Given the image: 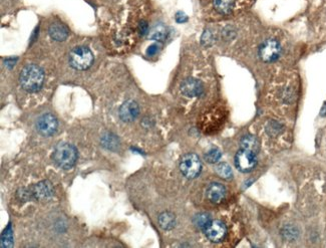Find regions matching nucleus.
<instances>
[{
	"label": "nucleus",
	"mask_w": 326,
	"mask_h": 248,
	"mask_svg": "<svg viewBox=\"0 0 326 248\" xmlns=\"http://www.w3.org/2000/svg\"><path fill=\"white\" fill-rule=\"evenodd\" d=\"M43 81H44L43 70L35 65L26 66L21 70L19 76V82L21 86L26 92L29 93H34L39 91L43 84Z\"/></svg>",
	"instance_id": "1"
},
{
	"label": "nucleus",
	"mask_w": 326,
	"mask_h": 248,
	"mask_svg": "<svg viewBox=\"0 0 326 248\" xmlns=\"http://www.w3.org/2000/svg\"><path fill=\"white\" fill-rule=\"evenodd\" d=\"M53 161L64 169H69L76 164L78 159L77 149L68 143H59L52 154Z\"/></svg>",
	"instance_id": "2"
},
{
	"label": "nucleus",
	"mask_w": 326,
	"mask_h": 248,
	"mask_svg": "<svg viewBox=\"0 0 326 248\" xmlns=\"http://www.w3.org/2000/svg\"><path fill=\"white\" fill-rule=\"evenodd\" d=\"M68 61L73 68L84 70L93 65L94 54L85 47H78L70 51Z\"/></svg>",
	"instance_id": "3"
},
{
	"label": "nucleus",
	"mask_w": 326,
	"mask_h": 248,
	"mask_svg": "<svg viewBox=\"0 0 326 248\" xmlns=\"http://www.w3.org/2000/svg\"><path fill=\"white\" fill-rule=\"evenodd\" d=\"M180 169L185 177L194 179L201 172L202 163L196 154L189 153L183 156L180 163Z\"/></svg>",
	"instance_id": "4"
},
{
	"label": "nucleus",
	"mask_w": 326,
	"mask_h": 248,
	"mask_svg": "<svg viewBox=\"0 0 326 248\" xmlns=\"http://www.w3.org/2000/svg\"><path fill=\"white\" fill-rule=\"evenodd\" d=\"M281 53V47L279 42L275 39H267L264 41L260 49L259 55L261 60L265 63L275 62Z\"/></svg>",
	"instance_id": "5"
},
{
	"label": "nucleus",
	"mask_w": 326,
	"mask_h": 248,
	"mask_svg": "<svg viewBox=\"0 0 326 248\" xmlns=\"http://www.w3.org/2000/svg\"><path fill=\"white\" fill-rule=\"evenodd\" d=\"M235 165L241 172L247 173L252 171L256 166L255 154L244 149L240 150L235 156Z\"/></svg>",
	"instance_id": "6"
},
{
	"label": "nucleus",
	"mask_w": 326,
	"mask_h": 248,
	"mask_svg": "<svg viewBox=\"0 0 326 248\" xmlns=\"http://www.w3.org/2000/svg\"><path fill=\"white\" fill-rule=\"evenodd\" d=\"M205 234L212 242H221L226 236V226L219 220H212L204 230Z\"/></svg>",
	"instance_id": "7"
},
{
	"label": "nucleus",
	"mask_w": 326,
	"mask_h": 248,
	"mask_svg": "<svg viewBox=\"0 0 326 248\" xmlns=\"http://www.w3.org/2000/svg\"><path fill=\"white\" fill-rule=\"evenodd\" d=\"M37 130L43 136L52 135L57 128V121L51 114L42 115L36 124Z\"/></svg>",
	"instance_id": "8"
},
{
	"label": "nucleus",
	"mask_w": 326,
	"mask_h": 248,
	"mask_svg": "<svg viewBox=\"0 0 326 248\" xmlns=\"http://www.w3.org/2000/svg\"><path fill=\"white\" fill-rule=\"evenodd\" d=\"M32 199H48L53 195V188L49 181H41L34 186L28 188Z\"/></svg>",
	"instance_id": "9"
},
{
	"label": "nucleus",
	"mask_w": 326,
	"mask_h": 248,
	"mask_svg": "<svg viewBox=\"0 0 326 248\" xmlns=\"http://www.w3.org/2000/svg\"><path fill=\"white\" fill-rule=\"evenodd\" d=\"M203 84L200 81L196 79H187L185 80L181 84V92L184 96L188 98H194L199 97L203 93Z\"/></svg>",
	"instance_id": "10"
},
{
	"label": "nucleus",
	"mask_w": 326,
	"mask_h": 248,
	"mask_svg": "<svg viewBox=\"0 0 326 248\" xmlns=\"http://www.w3.org/2000/svg\"><path fill=\"white\" fill-rule=\"evenodd\" d=\"M139 106L134 100H127L120 109V116L124 122L130 123L134 121L139 116Z\"/></svg>",
	"instance_id": "11"
},
{
	"label": "nucleus",
	"mask_w": 326,
	"mask_h": 248,
	"mask_svg": "<svg viewBox=\"0 0 326 248\" xmlns=\"http://www.w3.org/2000/svg\"><path fill=\"white\" fill-rule=\"evenodd\" d=\"M225 195H226L225 187L219 183L211 184L208 188V190H207V197H208L209 201L215 204L220 203L225 198Z\"/></svg>",
	"instance_id": "12"
},
{
	"label": "nucleus",
	"mask_w": 326,
	"mask_h": 248,
	"mask_svg": "<svg viewBox=\"0 0 326 248\" xmlns=\"http://www.w3.org/2000/svg\"><path fill=\"white\" fill-rule=\"evenodd\" d=\"M49 35L56 41H63L67 37V29L62 23H52L49 29Z\"/></svg>",
	"instance_id": "13"
},
{
	"label": "nucleus",
	"mask_w": 326,
	"mask_h": 248,
	"mask_svg": "<svg viewBox=\"0 0 326 248\" xmlns=\"http://www.w3.org/2000/svg\"><path fill=\"white\" fill-rule=\"evenodd\" d=\"M241 147L253 154H257L259 150V142L253 136H245L241 140Z\"/></svg>",
	"instance_id": "14"
},
{
	"label": "nucleus",
	"mask_w": 326,
	"mask_h": 248,
	"mask_svg": "<svg viewBox=\"0 0 326 248\" xmlns=\"http://www.w3.org/2000/svg\"><path fill=\"white\" fill-rule=\"evenodd\" d=\"M159 223H160V226L164 230L173 229L176 224L175 215L171 212L162 213L159 217Z\"/></svg>",
	"instance_id": "15"
},
{
	"label": "nucleus",
	"mask_w": 326,
	"mask_h": 248,
	"mask_svg": "<svg viewBox=\"0 0 326 248\" xmlns=\"http://www.w3.org/2000/svg\"><path fill=\"white\" fill-rule=\"evenodd\" d=\"M235 6V0H214V7L221 14H229Z\"/></svg>",
	"instance_id": "16"
},
{
	"label": "nucleus",
	"mask_w": 326,
	"mask_h": 248,
	"mask_svg": "<svg viewBox=\"0 0 326 248\" xmlns=\"http://www.w3.org/2000/svg\"><path fill=\"white\" fill-rule=\"evenodd\" d=\"M167 34H168L167 28L161 23L153 26L151 31L149 32V37L153 40H158V41L164 40L167 37Z\"/></svg>",
	"instance_id": "17"
},
{
	"label": "nucleus",
	"mask_w": 326,
	"mask_h": 248,
	"mask_svg": "<svg viewBox=\"0 0 326 248\" xmlns=\"http://www.w3.org/2000/svg\"><path fill=\"white\" fill-rule=\"evenodd\" d=\"M216 172L220 177L229 180L233 177V172L231 167L227 163H220L216 166Z\"/></svg>",
	"instance_id": "18"
},
{
	"label": "nucleus",
	"mask_w": 326,
	"mask_h": 248,
	"mask_svg": "<svg viewBox=\"0 0 326 248\" xmlns=\"http://www.w3.org/2000/svg\"><path fill=\"white\" fill-rule=\"evenodd\" d=\"M211 218L208 214L206 213H201L195 216L194 218V224L196 225V227H198L199 229L205 230L206 227L209 225V223L211 222Z\"/></svg>",
	"instance_id": "19"
},
{
	"label": "nucleus",
	"mask_w": 326,
	"mask_h": 248,
	"mask_svg": "<svg viewBox=\"0 0 326 248\" xmlns=\"http://www.w3.org/2000/svg\"><path fill=\"white\" fill-rule=\"evenodd\" d=\"M12 246H13L12 229L11 225L8 224V226L4 229L3 233L1 234V247H12Z\"/></svg>",
	"instance_id": "20"
},
{
	"label": "nucleus",
	"mask_w": 326,
	"mask_h": 248,
	"mask_svg": "<svg viewBox=\"0 0 326 248\" xmlns=\"http://www.w3.org/2000/svg\"><path fill=\"white\" fill-rule=\"evenodd\" d=\"M221 158V152L218 149H211L208 153L205 155V159L209 163H216Z\"/></svg>",
	"instance_id": "21"
},
{
	"label": "nucleus",
	"mask_w": 326,
	"mask_h": 248,
	"mask_svg": "<svg viewBox=\"0 0 326 248\" xmlns=\"http://www.w3.org/2000/svg\"><path fill=\"white\" fill-rule=\"evenodd\" d=\"M283 235H284V237H286L287 239H294L295 237H297V231L295 230L294 227L287 226V227L283 230Z\"/></svg>",
	"instance_id": "22"
},
{
	"label": "nucleus",
	"mask_w": 326,
	"mask_h": 248,
	"mask_svg": "<svg viewBox=\"0 0 326 248\" xmlns=\"http://www.w3.org/2000/svg\"><path fill=\"white\" fill-rule=\"evenodd\" d=\"M202 43L204 46H211L213 43V35L210 32H205L202 36Z\"/></svg>",
	"instance_id": "23"
},
{
	"label": "nucleus",
	"mask_w": 326,
	"mask_h": 248,
	"mask_svg": "<svg viewBox=\"0 0 326 248\" xmlns=\"http://www.w3.org/2000/svg\"><path fill=\"white\" fill-rule=\"evenodd\" d=\"M147 28H149V26H147V23L146 21H141L140 24H139V33L141 35H145L147 33Z\"/></svg>",
	"instance_id": "24"
},
{
	"label": "nucleus",
	"mask_w": 326,
	"mask_h": 248,
	"mask_svg": "<svg viewBox=\"0 0 326 248\" xmlns=\"http://www.w3.org/2000/svg\"><path fill=\"white\" fill-rule=\"evenodd\" d=\"M158 50H159V47H158L157 45H153V46L149 47V49H147V55H150V56L155 55V54L158 52Z\"/></svg>",
	"instance_id": "25"
},
{
	"label": "nucleus",
	"mask_w": 326,
	"mask_h": 248,
	"mask_svg": "<svg viewBox=\"0 0 326 248\" xmlns=\"http://www.w3.org/2000/svg\"><path fill=\"white\" fill-rule=\"evenodd\" d=\"M176 20H177L178 22H184V21H186V20H187V17L185 16L184 13H182V12H179V13L177 14V17H176Z\"/></svg>",
	"instance_id": "26"
}]
</instances>
